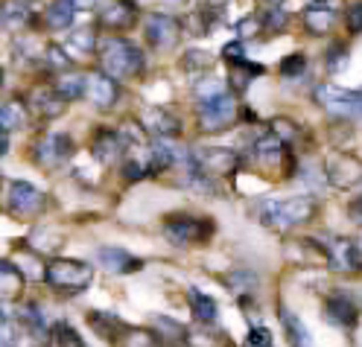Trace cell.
I'll return each mask as SVG.
<instances>
[{
    "instance_id": "obj_18",
    "label": "cell",
    "mask_w": 362,
    "mask_h": 347,
    "mask_svg": "<svg viewBox=\"0 0 362 347\" xmlns=\"http://www.w3.org/2000/svg\"><path fill=\"white\" fill-rule=\"evenodd\" d=\"M35 20L30 0H0V27L6 33H24Z\"/></svg>"
},
{
    "instance_id": "obj_41",
    "label": "cell",
    "mask_w": 362,
    "mask_h": 347,
    "mask_svg": "<svg viewBox=\"0 0 362 347\" xmlns=\"http://www.w3.org/2000/svg\"><path fill=\"white\" fill-rule=\"evenodd\" d=\"M272 131H275L284 143H296V137H298V126L289 123V120H284V117L272 123Z\"/></svg>"
},
{
    "instance_id": "obj_3",
    "label": "cell",
    "mask_w": 362,
    "mask_h": 347,
    "mask_svg": "<svg viewBox=\"0 0 362 347\" xmlns=\"http://www.w3.org/2000/svg\"><path fill=\"white\" fill-rule=\"evenodd\" d=\"M94 277V269L88 263H79V260H50L47 269H44V281H47L56 292H64V295H79L85 292V286L90 283Z\"/></svg>"
},
{
    "instance_id": "obj_14",
    "label": "cell",
    "mask_w": 362,
    "mask_h": 347,
    "mask_svg": "<svg viewBox=\"0 0 362 347\" xmlns=\"http://www.w3.org/2000/svg\"><path fill=\"white\" fill-rule=\"evenodd\" d=\"M141 129L152 137H175L181 134V123L161 105H146L141 111Z\"/></svg>"
},
{
    "instance_id": "obj_39",
    "label": "cell",
    "mask_w": 362,
    "mask_h": 347,
    "mask_svg": "<svg viewBox=\"0 0 362 347\" xmlns=\"http://www.w3.org/2000/svg\"><path fill=\"white\" fill-rule=\"evenodd\" d=\"M18 318L24 321L33 333H44V315H41V307L38 304H27L24 310L18 312Z\"/></svg>"
},
{
    "instance_id": "obj_24",
    "label": "cell",
    "mask_w": 362,
    "mask_h": 347,
    "mask_svg": "<svg viewBox=\"0 0 362 347\" xmlns=\"http://www.w3.org/2000/svg\"><path fill=\"white\" fill-rule=\"evenodd\" d=\"M21 292H24V271H21L15 263L0 260V300H18Z\"/></svg>"
},
{
    "instance_id": "obj_48",
    "label": "cell",
    "mask_w": 362,
    "mask_h": 347,
    "mask_svg": "<svg viewBox=\"0 0 362 347\" xmlns=\"http://www.w3.org/2000/svg\"><path fill=\"white\" fill-rule=\"evenodd\" d=\"M15 341H18L15 324L6 321V318H0V347H4V344H15Z\"/></svg>"
},
{
    "instance_id": "obj_28",
    "label": "cell",
    "mask_w": 362,
    "mask_h": 347,
    "mask_svg": "<svg viewBox=\"0 0 362 347\" xmlns=\"http://www.w3.org/2000/svg\"><path fill=\"white\" fill-rule=\"evenodd\" d=\"M187 300H190V310H193V315H196L199 321H205V324H214V321H216L219 307H216L214 298L202 295L199 289H190V292H187Z\"/></svg>"
},
{
    "instance_id": "obj_46",
    "label": "cell",
    "mask_w": 362,
    "mask_h": 347,
    "mask_svg": "<svg viewBox=\"0 0 362 347\" xmlns=\"http://www.w3.org/2000/svg\"><path fill=\"white\" fill-rule=\"evenodd\" d=\"M222 59L228 61V64H240V61H245L243 41H231V44H225V47H222Z\"/></svg>"
},
{
    "instance_id": "obj_30",
    "label": "cell",
    "mask_w": 362,
    "mask_h": 347,
    "mask_svg": "<svg viewBox=\"0 0 362 347\" xmlns=\"http://www.w3.org/2000/svg\"><path fill=\"white\" fill-rule=\"evenodd\" d=\"M76 9L71 6V0H56V4L47 9V27L50 30H67L74 24Z\"/></svg>"
},
{
    "instance_id": "obj_32",
    "label": "cell",
    "mask_w": 362,
    "mask_h": 347,
    "mask_svg": "<svg viewBox=\"0 0 362 347\" xmlns=\"http://www.w3.org/2000/svg\"><path fill=\"white\" fill-rule=\"evenodd\" d=\"M263 73V67L260 64H252V61H240V64H231V79L234 82H228L231 85V90H243L245 85H252V76H260Z\"/></svg>"
},
{
    "instance_id": "obj_8",
    "label": "cell",
    "mask_w": 362,
    "mask_h": 347,
    "mask_svg": "<svg viewBox=\"0 0 362 347\" xmlns=\"http://www.w3.org/2000/svg\"><path fill=\"white\" fill-rule=\"evenodd\" d=\"M214 234V222L208 219H190V216H175L164 222V237L173 245H196Z\"/></svg>"
},
{
    "instance_id": "obj_23",
    "label": "cell",
    "mask_w": 362,
    "mask_h": 347,
    "mask_svg": "<svg viewBox=\"0 0 362 347\" xmlns=\"http://www.w3.org/2000/svg\"><path fill=\"white\" fill-rule=\"evenodd\" d=\"M255 158L260 160L263 167H278L281 160L286 158V143L275 131H269L266 137H260V141L255 143Z\"/></svg>"
},
{
    "instance_id": "obj_34",
    "label": "cell",
    "mask_w": 362,
    "mask_h": 347,
    "mask_svg": "<svg viewBox=\"0 0 362 347\" xmlns=\"http://www.w3.org/2000/svg\"><path fill=\"white\" fill-rule=\"evenodd\" d=\"M50 341H53V344H67V347H82V344H85L82 336H79L67 321L53 324V327H50Z\"/></svg>"
},
{
    "instance_id": "obj_26",
    "label": "cell",
    "mask_w": 362,
    "mask_h": 347,
    "mask_svg": "<svg viewBox=\"0 0 362 347\" xmlns=\"http://www.w3.org/2000/svg\"><path fill=\"white\" fill-rule=\"evenodd\" d=\"M88 321H90V327H94L103 339H111V341H115L120 333H129L126 324H123L117 315H111V312H100V310H94V312L88 315Z\"/></svg>"
},
{
    "instance_id": "obj_51",
    "label": "cell",
    "mask_w": 362,
    "mask_h": 347,
    "mask_svg": "<svg viewBox=\"0 0 362 347\" xmlns=\"http://www.w3.org/2000/svg\"><path fill=\"white\" fill-rule=\"evenodd\" d=\"M71 6L76 12H90V9H97V0H71Z\"/></svg>"
},
{
    "instance_id": "obj_17",
    "label": "cell",
    "mask_w": 362,
    "mask_h": 347,
    "mask_svg": "<svg viewBox=\"0 0 362 347\" xmlns=\"http://www.w3.org/2000/svg\"><path fill=\"white\" fill-rule=\"evenodd\" d=\"M97 263L111 271V274H132V271H141L144 269V260L138 257H132L129 251L117 248V245H103L97 248Z\"/></svg>"
},
{
    "instance_id": "obj_21",
    "label": "cell",
    "mask_w": 362,
    "mask_h": 347,
    "mask_svg": "<svg viewBox=\"0 0 362 347\" xmlns=\"http://www.w3.org/2000/svg\"><path fill=\"white\" fill-rule=\"evenodd\" d=\"M304 27H307L310 35H327L336 27V12L319 0V4L304 9Z\"/></svg>"
},
{
    "instance_id": "obj_33",
    "label": "cell",
    "mask_w": 362,
    "mask_h": 347,
    "mask_svg": "<svg viewBox=\"0 0 362 347\" xmlns=\"http://www.w3.org/2000/svg\"><path fill=\"white\" fill-rule=\"evenodd\" d=\"M56 90L64 100H79V97H85V76L67 73V76L56 79Z\"/></svg>"
},
{
    "instance_id": "obj_47",
    "label": "cell",
    "mask_w": 362,
    "mask_h": 347,
    "mask_svg": "<svg viewBox=\"0 0 362 347\" xmlns=\"http://www.w3.org/2000/svg\"><path fill=\"white\" fill-rule=\"evenodd\" d=\"M245 344H252V347H269L272 344V333L266 327H252V330H248Z\"/></svg>"
},
{
    "instance_id": "obj_27",
    "label": "cell",
    "mask_w": 362,
    "mask_h": 347,
    "mask_svg": "<svg viewBox=\"0 0 362 347\" xmlns=\"http://www.w3.org/2000/svg\"><path fill=\"white\" fill-rule=\"evenodd\" d=\"M155 341H170V344H187V330L178 321L161 315L155 318Z\"/></svg>"
},
{
    "instance_id": "obj_11",
    "label": "cell",
    "mask_w": 362,
    "mask_h": 347,
    "mask_svg": "<svg viewBox=\"0 0 362 347\" xmlns=\"http://www.w3.org/2000/svg\"><path fill=\"white\" fill-rule=\"evenodd\" d=\"M327 181L339 190H348L354 187L356 181H362V164L359 158L351 155V152H336L330 160H327Z\"/></svg>"
},
{
    "instance_id": "obj_50",
    "label": "cell",
    "mask_w": 362,
    "mask_h": 347,
    "mask_svg": "<svg viewBox=\"0 0 362 347\" xmlns=\"http://www.w3.org/2000/svg\"><path fill=\"white\" fill-rule=\"evenodd\" d=\"M348 216H351L356 225H362V199H356V201L348 204Z\"/></svg>"
},
{
    "instance_id": "obj_6",
    "label": "cell",
    "mask_w": 362,
    "mask_h": 347,
    "mask_svg": "<svg viewBox=\"0 0 362 347\" xmlns=\"http://www.w3.org/2000/svg\"><path fill=\"white\" fill-rule=\"evenodd\" d=\"M193 167L208 178H225L240 170V155L222 146H202L193 152Z\"/></svg>"
},
{
    "instance_id": "obj_44",
    "label": "cell",
    "mask_w": 362,
    "mask_h": 347,
    "mask_svg": "<svg viewBox=\"0 0 362 347\" xmlns=\"http://www.w3.org/2000/svg\"><path fill=\"white\" fill-rule=\"evenodd\" d=\"M237 30H240V35H257V33H263V12H255V15L243 18Z\"/></svg>"
},
{
    "instance_id": "obj_35",
    "label": "cell",
    "mask_w": 362,
    "mask_h": 347,
    "mask_svg": "<svg viewBox=\"0 0 362 347\" xmlns=\"http://www.w3.org/2000/svg\"><path fill=\"white\" fill-rule=\"evenodd\" d=\"M146 175H152L149 172V160L146 158H138V155H132L129 160H126V164H123V178L126 181H144Z\"/></svg>"
},
{
    "instance_id": "obj_12",
    "label": "cell",
    "mask_w": 362,
    "mask_h": 347,
    "mask_svg": "<svg viewBox=\"0 0 362 347\" xmlns=\"http://www.w3.org/2000/svg\"><path fill=\"white\" fill-rule=\"evenodd\" d=\"M85 97H88L90 105L100 108V111L115 108V102H117V97H120L117 79H111L105 71H97V73L85 76Z\"/></svg>"
},
{
    "instance_id": "obj_52",
    "label": "cell",
    "mask_w": 362,
    "mask_h": 347,
    "mask_svg": "<svg viewBox=\"0 0 362 347\" xmlns=\"http://www.w3.org/2000/svg\"><path fill=\"white\" fill-rule=\"evenodd\" d=\"M9 152V131L0 126V155H6Z\"/></svg>"
},
{
    "instance_id": "obj_9",
    "label": "cell",
    "mask_w": 362,
    "mask_h": 347,
    "mask_svg": "<svg viewBox=\"0 0 362 347\" xmlns=\"http://www.w3.org/2000/svg\"><path fill=\"white\" fill-rule=\"evenodd\" d=\"M325 257L333 271H345V274L362 271V242L339 237L330 245H325Z\"/></svg>"
},
{
    "instance_id": "obj_4",
    "label": "cell",
    "mask_w": 362,
    "mask_h": 347,
    "mask_svg": "<svg viewBox=\"0 0 362 347\" xmlns=\"http://www.w3.org/2000/svg\"><path fill=\"white\" fill-rule=\"evenodd\" d=\"M237 97L234 90H222L216 97L199 100V126L202 131H222L237 123Z\"/></svg>"
},
{
    "instance_id": "obj_31",
    "label": "cell",
    "mask_w": 362,
    "mask_h": 347,
    "mask_svg": "<svg viewBox=\"0 0 362 347\" xmlns=\"http://www.w3.org/2000/svg\"><path fill=\"white\" fill-rule=\"evenodd\" d=\"M281 324H284V330L289 333V341L292 344H310V333H307V327L301 324V318L296 312H289L286 307H281Z\"/></svg>"
},
{
    "instance_id": "obj_2",
    "label": "cell",
    "mask_w": 362,
    "mask_h": 347,
    "mask_svg": "<svg viewBox=\"0 0 362 347\" xmlns=\"http://www.w3.org/2000/svg\"><path fill=\"white\" fill-rule=\"evenodd\" d=\"M315 211H319V204H315L313 196H296L286 201H263L260 222L275 230H292V228L313 222Z\"/></svg>"
},
{
    "instance_id": "obj_36",
    "label": "cell",
    "mask_w": 362,
    "mask_h": 347,
    "mask_svg": "<svg viewBox=\"0 0 362 347\" xmlns=\"http://www.w3.org/2000/svg\"><path fill=\"white\" fill-rule=\"evenodd\" d=\"M222 90H231V85L225 82V79L208 76V79L196 82V100H208V97H216V94H222Z\"/></svg>"
},
{
    "instance_id": "obj_56",
    "label": "cell",
    "mask_w": 362,
    "mask_h": 347,
    "mask_svg": "<svg viewBox=\"0 0 362 347\" xmlns=\"http://www.w3.org/2000/svg\"><path fill=\"white\" fill-rule=\"evenodd\" d=\"M30 4H33V0H30Z\"/></svg>"
},
{
    "instance_id": "obj_40",
    "label": "cell",
    "mask_w": 362,
    "mask_h": 347,
    "mask_svg": "<svg viewBox=\"0 0 362 347\" xmlns=\"http://www.w3.org/2000/svg\"><path fill=\"white\" fill-rule=\"evenodd\" d=\"M97 33L94 30H76L74 35H71V47H76V50H82V53H94L97 50Z\"/></svg>"
},
{
    "instance_id": "obj_22",
    "label": "cell",
    "mask_w": 362,
    "mask_h": 347,
    "mask_svg": "<svg viewBox=\"0 0 362 347\" xmlns=\"http://www.w3.org/2000/svg\"><path fill=\"white\" fill-rule=\"evenodd\" d=\"M175 158H178V149L173 143H167V137H155V143L149 146L146 152V160H149V172L152 175H161L167 170L175 167Z\"/></svg>"
},
{
    "instance_id": "obj_1",
    "label": "cell",
    "mask_w": 362,
    "mask_h": 347,
    "mask_svg": "<svg viewBox=\"0 0 362 347\" xmlns=\"http://www.w3.org/2000/svg\"><path fill=\"white\" fill-rule=\"evenodd\" d=\"M100 64L111 79H138L144 73V53L126 38H105L97 44Z\"/></svg>"
},
{
    "instance_id": "obj_45",
    "label": "cell",
    "mask_w": 362,
    "mask_h": 347,
    "mask_svg": "<svg viewBox=\"0 0 362 347\" xmlns=\"http://www.w3.org/2000/svg\"><path fill=\"white\" fill-rule=\"evenodd\" d=\"M298 178L301 181H310L313 184V190H319V187H325V172H322V167H315V164H307L304 167V172H298Z\"/></svg>"
},
{
    "instance_id": "obj_43",
    "label": "cell",
    "mask_w": 362,
    "mask_h": 347,
    "mask_svg": "<svg viewBox=\"0 0 362 347\" xmlns=\"http://www.w3.org/2000/svg\"><path fill=\"white\" fill-rule=\"evenodd\" d=\"M345 27L351 35H359L362 33V0H356V4L345 12Z\"/></svg>"
},
{
    "instance_id": "obj_53",
    "label": "cell",
    "mask_w": 362,
    "mask_h": 347,
    "mask_svg": "<svg viewBox=\"0 0 362 347\" xmlns=\"http://www.w3.org/2000/svg\"><path fill=\"white\" fill-rule=\"evenodd\" d=\"M170 4H185V0H170Z\"/></svg>"
},
{
    "instance_id": "obj_29",
    "label": "cell",
    "mask_w": 362,
    "mask_h": 347,
    "mask_svg": "<svg viewBox=\"0 0 362 347\" xmlns=\"http://www.w3.org/2000/svg\"><path fill=\"white\" fill-rule=\"evenodd\" d=\"M225 283L231 286V292L237 295V298H243L245 300V295H255V289H257V274L255 271H248V269H240V271H231V274H225Z\"/></svg>"
},
{
    "instance_id": "obj_7",
    "label": "cell",
    "mask_w": 362,
    "mask_h": 347,
    "mask_svg": "<svg viewBox=\"0 0 362 347\" xmlns=\"http://www.w3.org/2000/svg\"><path fill=\"white\" fill-rule=\"evenodd\" d=\"M71 155H74V141H71V134H64V131L44 134V137H38V143L33 146V158L38 160L41 167H47V170L62 167L64 160H71Z\"/></svg>"
},
{
    "instance_id": "obj_54",
    "label": "cell",
    "mask_w": 362,
    "mask_h": 347,
    "mask_svg": "<svg viewBox=\"0 0 362 347\" xmlns=\"http://www.w3.org/2000/svg\"><path fill=\"white\" fill-rule=\"evenodd\" d=\"M0 88H4V73H0Z\"/></svg>"
},
{
    "instance_id": "obj_49",
    "label": "cell",
    "mask_w": 362,
    "mask_h": 347,
    "mask_svg": "<svg viewBox=\"0 0 362 347\" xmlns=\"http://www.w3.org/2000/svg\"><path fill=\"white\" fill-rule=\"evenodd\" d=\"M211 64V53H199V50H190L185 56V67H208Z\"/></svg>"
},
{
    "instance_id": "obj_19",
    "label": "cell",
    "mask_w": 362,
    "mask_h": 347,
    "mask_svg": "<svg viewBox=\"0 0 362 347\" xmlns=\"http://www.w3.org/2000/svg\"><path fill=\"white\" fill-rule=\"evenodd\" d=\"M146 41L152 44V47L164 50V47H173L175 38H178V20L170 18V15H149L146 18Z\"/></svg>"
},
{
    "instance_id": "obj_13",
    "label": "cell",
    "mask_w": 362,
    "mask_h": 347,
    "mask_svg": "<svg viewBox=\"0 0 362 347\" xmlns=\"http://www.w3.org/2000/svg\"><path fill=\"white\" fill-rule=\"evenodd\" d=\"M325 318L333 324V327L354 330L356 321H359V310H356V304H354L348 295L333 292V295H327V300H325Z\"/></svg>"
},
{
    "instance_id": "obj_20",
    "label": "cell",
    "mask_w": 362,
    "mask_h": 347,
    "mask_svg": "<svg viewBox=\"0 0 362 347\" xmlns=\"http://www.w3.org/2000/svg\"><path fill=\"white\" fill-rule=\"evenodd\" d=\"M138 20V6L132 0H115L108 4L103 12H100V24L111 33H123V30H132V24Z\"/></svg>"
},
{
    "instance_id": "obj_5",
    "label": "cell",
    "mask_w": 362,
    "mask_h": 347,
    "mask_svg": "<svg viewBox=\"0 0 362 347\" xmlns=\"http://www.w3.org/2000/svg\"><path fill=\"white\" fill-rule=\"evenodd\" d=\"M315 102L325 111H330L333 117L342 120H362V90H345L336 85H319L313 90Z\"/></svg>"
},
{
    "instance_id": "obj_37",
    "label": "cell",
    "mask_w": 362,
    "mask_h": 347,
    "mask_svg": "<svg viewBox=\"0 0 362 347\" xmlns=\"http://www.w3.org/2000/svg\"><path fill=\"white\" fill-rule=\"evenodd\" d=\"M307 71V56L304 53H292V56H286L284 61H281V73L286 76V79H296V76H301Z\"/></svg>"
},
{
    "instance_id": "obj_42",
    "label": "cell",
    "mask_w": 362,
    "mask_h": 347,
    "mask_svg": "<svg viewBox=\"0 0 362 347\" xmlns=\"http://www.w3.org/2000/svg\"><path fill=\"white\" fill-rule=\"evenodd\" d=\"M327 67H330V73L345 71V67H348V47H342V44H336V47H330Z\"/></svg>"
},
{
    "instance_id": "obj_15",
    "label": "cell",
    "mask_w": 362,
    "mask_h": 347,
    "mask_svg": "<svg viewBox=\"0 0 362 347\" xmlns=\"http://www.w3.org/2000/svg\"><path fill=\"white\" fill-rule=\"evenodd\" d=\"M123 152H126V143H123L120 131H115V129H100L94 134V141H90V155H94L103 167L117 164Z\"/></svg>"
},
{
    "instance_id": "obj_55",
    "label": "cell",
    "mask_w": 362,
    "mask_h": 347,
    "mask_svg": "<svg viewBox=\"0 0 362 347\" xmlns=\"http://www.w3.org/2000/svg\"><path fill=\"white\" fill-rule=\"evenodd\" d=\"M269 4H281V0H269Z\"/></svg>"
},
{
    "instance_id": "obj_16",
    "label": "cell",
    "mask_w": 362,
    "mask_h": 347,
    "mask_svg": "<svg viewBox=\"0 0 362 347\" xmlns=\"http://www.w3.org/2000/svg\"><path fill=\"white\" fill-rule=\"evenodd\" d=\"M64 97L56 90V85H35L30 90V111H35L38 117L44 120H53L64 111Z\"/></svg>"
},
{
    "instance_id": "obj_38",
    "label": "cell",
    "mask_w": 362,
    "mask_h": 347,
    "mask_svg": "<svg viewBox=\"0 0 362 347\" xmlns=\"http://www.w3.org/2000/svg\"><path fill=\"white\" fill-rule=\"evenodd\" d=\"M44 53H47V59H44V61H47L53 71H71V67H74V59L67 56V53L59 47V44H50V47L44 50Z\"/></svg>"
},
{
    "instance_id": "obj_25",
    "label": "cell",
    "mask_w": 362,
    "mask_h": 347,
    "mask_svg": "<svg viewBox=\"0 0 362 347\" xmlns=\"http://www.w3.org/2000/svg\"><path fill=\"white\" fill-rule=\"evenodd\" d=\"M27 123H30V105H24L21 100H9L0 105V126L6 131L27 129Z\"/></svg>"
},
{
    "instance_id": "obj_10",
    "label": "cell",
    "mask_w": 362,
    "mask_h": 347,
    "mask_svg": "<svg viewBox=\"0 0 362 347\" xmlns=\"http://www.w3.org/2000/svg\"><path fill=\"white\" fill-rule=\"evenodd\" d=\"M9 211L21 219H30L44 211V193L30 181H12L9 184Z\"/></svg>"
}]
</instances>
